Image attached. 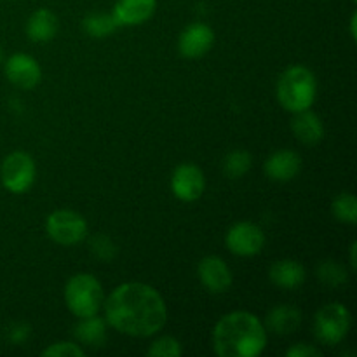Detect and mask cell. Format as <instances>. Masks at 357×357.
<instances>
[{"label":"cell","mask_w":357,"mask_h":357,"mask_svg":"<svg viewBox=\"0 0 357 357\" xmlns=\"http://www.w3.org/2000/svg\"><path fill=\"white\" fill-rule=\"evenodd\" d=\"M215 45V31L206 23H190L178 38V51L188 59H197L208 54Z\"/></svg>","instance_id":"10"},{"label":"cell","mask_w":357,"mask_h":357,"mask_svg":"<svg viewBox=\"0 0 357 357\" xmlns=\"http://www.w3.org/2000/svg\"><path fill=\"white\" fill-rule=\"evenodd\" d=\"M45 232L61 246H73L86 239L87 222L80 213L72 209H58L45 220Z\"/></svg>","instance_id":"6"},{"label":"cell","mask_w":357,"mask_h":357,"mask_svg":"<svg viewBox=\"0 0 357 357\" xmlns=\"http://www.w3.org/2000/svg\"><path fill=\"white\" fill-rule=\"evenodd\" d=\"M58 17L52 10L45 9H37L35 13H31V16L26 21V35L31 42H37V44H44V42L52 40L58 33Z\"/></svg>","instance_id":"16"},{"label":"cell","mask_w":357,"mask_h":357,"mask_svg":"<svg viewBox=\"0 0 357 357\" xmlns=\"http://www.w3.org/2000/svg\"><path fill=\"white\" fill-rule=\"evenodd\" d=\"M197 275L201 284L208 289L209 293H220L229 291V288L232 286V271L229 268V265L222 260L220 257H206L199 261L197 267Z\"/></svg>","instance_id":"12"},{"label":"cell","mask_w":357,"mask_h":357,"mask_svg":"<svg viewBox=\"0 0 357 357\" xmlns=\"http://www.w3.org/2000/svg\"><path fill=\"white\" fill-rule=\"evenodd\" d=\"M317 275H319L321 282L328 288H338V286L345 284L347 282V272L337 261L326 260L319 265L317 268Z\"/></svg>","instance_id":"23"},{"label":"cell","mask_w":357,"mask_h":357,"mask_svg":"<svg viewBox=\"0 0 357 357\" xmlns=\"http://www.w3.org/2000/svg\"><path fill=\"white\" fill-rule=\"evenodd\" d=\"M82 24L86 33L94 38L108 37V35L114 33L119 28V23L114 17V14H89Z\"/></svg>","instance_id":"20"},{"label":"cell","mask_w":357,"mask_h":357,"mask_svg":"<svg viewBox=\"0 0 357 357\" xmlns=\"http://www.w3.org/2000/svg\"><path fill=\"white\" fill-rule=\"evenodd\" d=\"M354 2H356V0H354Z\"/></svg>","instance_id":"29"},{"label":"cell","mask_w":357,"mask_h":357,"mask_svg":"<svg viewBox=\"0 0 357 357\" xmlns=\"http://www.w3.org/2000/svg\"><path fill=\"white\" fill-rule=\"evenodd\" d=\"M3 73L7 80L20 89H33L42 79V70L37 59L23 52H16L7 59Z\"/></svg>","instance_id":"11"},{"label":"cell","mask_w":357,"mask_h":357,"mask_svg":"<svg viewBox=\"0 0 357 357\" xmlns=\"http://www.w3.org/2000/svg\"><path fill=\"white\" fill-rule=\"evenodd\" d=\"M37 176L35 162L28 153L13 152L3 159L0 166V180L10 194H24L31 188Z\"/></svg>","instance_id":"7"},{"label":"cell","mask_w":357,"mask_h":357,"mask_svg":"<svg viewBox=\"0 0 357 357\" xmlns=\"http://www.w3.org/2000/svg\"><path fill=\"white\" fill-rule=\"evenodd\" d=\"M107 323L119 333L146 338L159 333L167 321L162 295L145 282H124L105 302Z\"/></svg>","instance_id":"1"},{"label":"cell","mask_w":357,"mask_h":357,"mask_svg":"<svg viewBox=\"0 0 357 357\" xmlns=\"http://www.w3.org/2000/svg\"><path fill=\"white\" fill-rule=\"evenodd\" d=\"M300 169H302V159L293 150H278L264 164V171L268 180L279 183L291 181L293 178L298 176Z\"/></svg>","instance_id":"13"},{"label":"cell","mask_w":357,"mask_h":357,"mask_svg":"<svg viewBox=\"0 0 357 357\" xmlns=\"http://www.w3.org/2000/svg\"><path fill=\"white\" fill-rule=\"evenodd\" d=\"M253 166V159L246 150H234L223 159V173L230 180H239Z\"/></svg>","instance_id":"21"},{"label":"cell","mask_w":357,"mask_h":357,"mask_svg":"<svg viewBox=\"0 0 357 357\" xmlns=\"http://www.w3.org/2000/svg\"><path fill=\"white\" fill-rule=\"evenodd\" d=\"M286 356H289V357H319L321 351L310 344H296V345H293L291 349H288V351H286Z\"/></svg>","instance_id":"26"},{"label":"cell","mask_w":357,"mask_h":357,"mask_svg":"<svg viewBox=\"0 0 357 357\" xmlns=\"http://www.w3.org/2000/svg\"><path fill=\"white\" fill-rule=\"evenodd\" d=\"M157 0H117L114 6V17L119 26H136L149 21L155 14Z\"/></svg>","instance_id":"14"},{"label":"cell","mask_w":357,"mask_h":357,"mask_svg":"<svg viewBox=\"0 0 357 357\" xmlns=\"http://www.w3.org/2000/svg\"><path fill=\"white\" fill-rule=\"evenodd\" d=\"M302 324V312L295 307H275L267 316V328L275 335H289Z\"/></svg>","instance_id":"18"},{"label":"cell","mask_w":357,"mask_h":357,"mask_svg":"<svg viewBox=\"0 0 357 357\" xmlns=\"http://www.w3.org/2000/svg\"><path fill=\"white\" fill-rule=\"evenodd\" d=\"M331 211H333L335 218L347 225H356L357 223V199L354 194L349 192H342L335 197L333 204H331Z\"/></svg>","instance_id":"22"},{"label":"cell","mask_w":357,"mask_h":357,"mask_svg":"<svg viewBox=\"0 0 357 357\" xmlns=\"http://www.w3.org/2000/svg\"><path fill=\"white\" fill-rule=\"evenodd\" d=\"M317 98L316 75L303 65H293L281 73L278 80V100L284 110H310Z\"/></svg>","instance_id":"3"},{"label":"cell","mask_w":357,"mask_h":357,"mask_svg":"<svg viewBox=\"0 0 357 357\" xmlns=\"http://www.w3.org/2000/svg\"><path fill=\"white\" fill-rule=\"evenodd\" d=\"M356 248H357V244L352 243V246H351V264H352V268H356Z\"/></svg>","instance_id":"28"},{"label":"cell","mask_w":357,"mask_h":357,"mask_svg":"<svg viewBox=\"0 0 357 357\" xmlns=\"http://www.w3.org/2000/svg\"><path fill=\"white\" fill-rule=\"evenodd\" d=\"M44 357H84L86 352L75 342H56L49 345L45 351H42Z\"/></svg>","instance_id":"25"},{"label":"cell","mask_w":357,"mask_h":357,"mask_svg":"<svg viewBox=\"0 0 357 357\" xmlns=\"http://www.w3.org/2000/svg\"><path fill=\"white\" fill-rule=\"evenodd\" d=\"M268 279L281 289H296L305 281V268L296 260H279L268 268Z\"/></svg>","instance_id":"17"},{"label":"cell","mask_w":357,"mask_h":357,"mask_svg":"<svg viewBox=\"0 0 357 357\" xmlns=\"http://www.w3.org/2000/svg\"><path fill=\"white\" fill-rule=\"evenodd\" d=\"M105 293L100 281L91 274H75L65 286V303L79 319L98 316L103 307Z\"/></svg>","instance_id":"4"},{"label":"cell","mask_w":357,"mask_h":357,"mask_svg":"<svg viewBox=\"0 0 357 357\" xmlns=\"http://www.w3.org/2000/svg\"><path fill=\"white\" fill-rule=\"evenodd\" d=\"M356 24H357V14L354 13V14H352V17H351V35H352V38H354V40H356V35H357Z\"/></svg>","instance_id":"27"},{"label":"cell","mask_w":357,"mask_h":357,"mask_svg":"<svg viewBox=\"0 0 357 357\" xmlns=\"http://www.w3.org/2000/svg\"><path fill=\"white\" fill-rule=\"evenodd\" d=\"M351 312L342 303L321 307L314 319V335L324 345H338L351 330Z\"/></svg>","instance_id":"5"},{"label":"cell","mask_w":357,"mask_h":357,"mask_svg":"<svg viewBox=\"0 0 357 357\" xmlns=\"http://www.w3.org/2000/svg\"><path fill=\"white\" fill-rule=\"evenodd\" d=\"M225 244L230 253L237 257H255L265 246V234L251 222H239L227 232Z\"/></svg>","instance_id":"8"},{"label":"cell","mask_w":357,"mask_h":357,"mask_svg":"<svg viewBox=\"0 0 357 357\" xmlns=\"http://www.w3.org/2000/svg\"><path fill=\"white\" fill-rule=\"evenodd\" d=\"M146 354L152 357H180L183 354V347L173 337H160L150 345Z\"/></svg>","instance_id":"24"},{"label":"cell","mask_w":357,"mask_h":357,"mask_svg":"<svg viewBox=\"0 0 357 357\" xmlns=\"http://www.w3.org/2000/svg\"><path fill=\"white\" fill-rule=\"evenodd\" d=\"M267 347V331L246 310L225 314L213 330V349L220 357H255Z\"/></svg>","instance_id":"2"},{"label":"cell","mask_w":357,"mask_h":357,"mask_svg":"<svg viewBox=\"0 0 357 357\" xmlns=\"http://www.w3.org/2000/svg\"><path fill=\"white\" fill-rule=\"evenodd\" d=\"M206 180L201 167L192 162L180 164L171 176V190L183 202H194L204 194Z\"/></svg>","instance_id":"9"},{"label":"cell","mask_w":357,"mask_h":357,"mask_svg":"<svg viewBox=\"0 0 357 357\" xmlns=\"http://www.w3.org/2000/svg\"><path fill=\"white\" fill-rule=\"evenodd\" d=\"M75 337L84 345H101L107 338L105 323L98 316L80 319V324L75 328Z\"/></svg>","instance_id":"19"},{"label":"cell","mask_w":357,"mask_h":357,"mask_svg":"<svg viewBox=\"0 0 357 357\" xmlns=\"http://www.w3.org/2000/svg\"><path fill=\"white\" fill-rule=\"evenodd\" d=\"M291 131L303 145H317L324 138L323 121L310 110L296 112L291 119Z\"/></svg>","instance_id":"15"}]
</instances>
